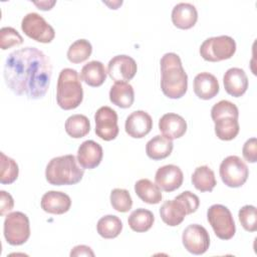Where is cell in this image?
<instances>
[{
  "instance_id": "6da1fadb",
  "label": "cell",
  "mask_w": 257,
  "mask_h": 257,
  "mask_svg": "<svg viewBox=\"0 0 257 257\" xmlns=\"http://www.w3.org/2000/svg\"><path fill=\"white\" fill-rule=\"evenodd\" d=\"M52 65L49 57L36 47L12 51L5 60L6 85L17 95L30 99L42 98L50 84Z\"/></svg>"
},
{
  "instance_id": "7a4b0ae2",
  "label": "cell",
  "mask_w": 257,
  "mask_h": 257,
  "mask_svg": "<svg viewBox=\"0 0 257 257\" xmlns=\"http://www.w3.org/2000/svg\"><path fill=\"white\" fill-rule=\"evenodd\" d=\"M161 64V89L173 99L181 98L188 89V75L183 67L180 56L174 52L163 55Z\"/></svg>"
},
{
  "instance_id": "3957f363",
  "label": "cell",
  "mask_w": 257,
  "mask_h": 257,
  "mask_svg": "<svg viewBox=\"0 0 257 257\" xmlns=\"http://www.w3.org/2000/svg\"><path fill=\"white\" fill-rule=\"evenodd\" d=\"M73 155H64L51 159L45 169L46 181L54 186L74 185L81 181L84 170L77 164Z\"/></svg>"
},
{
  "instance_id": "277c9868",
  "label": "cell",
  "mask_w": 257,
  "mask_h": 257,
  "mask_svg": "<svg viewBox=\"0 0 257 257\" xmlns=\"http://www.w3.org/2000/svg\"><path fill=\"white\" fill-rule=\"evenodd\" d=\"M83 99L80 75L75 69L63 68L58 76L56 87L57 104L65 110L76 108Z\"/></svg>"
},
{
  "instance_id": "5b68a950",
  "label": "cell",
  "mask_w": 257,
  "mask_h": 257,
  "mask_svg": "<svg viewBox=\"0 0 257 257\" xmlns=\"http://www.w3.org/2000/svg\"><path fill=\"white\" fill-rule=\"evenodd\" d=\"M239 110L235 103L222 99L211 108V117L215 123V134L222 141H231L240 131Z\"/></svg>"
},
{
  "instance_id": "8992f818",
  "label": "cell",
  "mask_w": 257,
  "mask_h": 257,
  "mask_svg": "<svg viewBox=\"0 0 257 257\" xmlns=\"http://www.w3.org/2000/svg\"><path fill=\"white\" fill-rule=\"evenodd\" d=\"M200 200L190 191H184L175 199L166 201L160 208V216L164 223L171 227L180 225L187 215L197 211Z\"/></svg>"
},
{
  "instance_id": "52a82bcc",
  "label": "cell",
  "mask_w": 257,
  "mask_h": 257,
  "mask_svg": "<svg viewBox=\"0 0 257 257\" xmlns=\"http://www.w3.org/2000/svg\"><path fill=\"white\" fill-rule=\"evenodd\" d=\"M236 51L235 40L228 35L210 37L204 40L200 46L201 56L211 62H217L231 58Z\"/></svg>"
},
{
  "instance_id": "ba28073f",
  "label": "cell",
  "mask_w": 257,
  "mask_h": 257,
  "mask_svg": "<svg viewBox=\"0 0 257 257\" xmlns=\"http://www.w3.org/2000/svg\"><path fill=\"white\" fill-rule=\"evenodd\" d=\"M207 219L215 235L222 240H230L236 232L231 211L224 205L214 204L207 211Z\"/></svg>"
},
{
  "instance_id": "9c48e42d",
  "label": "cell",
  "mask_w": 257,
  "mask_h": 257,
  "mask_svg": "<svg viewBox=\"0 0 257 257\" xmlns=\"http://www.w3.org/2000/svg\"><path fill=\"white\" fill-rule=\"evenodd\" d=\"M4 237L10 245L24 244L30 237L29 219L26 214L16 211L9 213L4 220Z\"/></svg>"
},
{
  "instance_id": "30bf717a",
  "label": "cell",
  "mask_w": 257,
  "mask_h": 257,
  "mask_svg": "<svg viewBox=\"0 0 257 257\" xmlns=\"http://www.w3.org/2000/svg\"><path fill=\"white\" fill-rule=\"evenodd\" d=\"M220 177L223 183L230 188H239L245 184L249 170L245 162L238 156H228L220 165Z\"/></svg>"
},
{
  "instance_id": "8fae6325",
  "label": "cell",
  "mask_w": 257,
  "mask_h": 257,
  "mask_svg": "<svg viewBox=\"0 0 257 257\" xmlns=\"http://www.w3.org/2000/svg\"><path fill=\"white\" fill-rule=\"evenodd\" d=\"M21 29L29 38L41 43H49L55 37L53 27L35 12H30L23 17Z\"/></svg>"
},
{
  "instance_id": "7c38bea8",
  "label": "cell",
  "mask_w": 257,
  "mask_h": 257,
  "mask_svg": "<svg viewBox=\"0 0 257 257\" xmlns=\"http://www.w3.org/2000/svg\"><path fill=\"white\" fill-rule=\"evenodd\" d=\"M95 134L103 141L114 140L119 132L117 125V113L109 106H100L95 114Z\"/></svg>"
},
{
  "instance_id": "4fadbf2b",
  "label": "cell",
  "mask_w": 257,
  "mask_h": 257,
  "mask_svg": "<svg viewBox=\"0 0 257 257\" xmlns=\"http://www.w3.org/2000/svg\"><path fill=\"white\" fill-rule=\"evenodd\" d=\"M182 242L188 252L194 255H202L209 249L210 236L203 226L191 224L183 231Z\"/></svg>"
},
{
  "instance_id": "5bb4252c",
  "label": "cell",
  "mask_w": 257,
  "mask_h": 257,
  "mask_svg": "<svg viewBox=\"0 0 257 257\" xmlns=\"http://www.w3.org/2000/svg\"><path fill=\"white\" fill-rule=\"evenodd\" d=\"M138 70L136 60L125 54L113 56L107 64V74L114 82H126L134 78Z\"/></svg>"
},
{
  "instance_id": "9a60e30c",
  "label": "cell",
  "mask_w": 257,
  "mask_h": 257,
  "mask_svg": "<svg viewBox=\"0 0 257 257\" xmlns=\"http://www.w3.org/2000/svg\"><path fill=\"white\" fill-rule=\"evenodd\" d=\"M153 128L152 116L145 110L133 111L125 119V133L134 139H142Z\"/></svg>"
},
{
  "instance_id": "2e32d148",
  "label": "cell",
  "mask_w": 257,
  "mask_h": 257,
  "mask_svg": "<svg viewBox=\"0 0 257 257\" xmlns=\"http://www.w3.org/2000/svg\"><path fill=\"white\" fill-rule=\"evenodd\" d=\"M155 181L163 191L173 192L182 186L184 175L178 166L166 165L157 170Z\"/></svg>"
},
{
  "instance_id": "e0dca14e",
  "label": "cell",
  "mask_w": 257,
  "mask_h": 257,
  "mask_svg": "<svg viewBox=\"0 0 257 257\" xmlns=\"http://www.w3.org/2000/svg\"><path fill=\"white\" fill-rule=\"evenodd\" d=\"M102 157V147L92 140H87L79 146L76 159L81 168L91 170L100 164Z\"/></svg>"
},
{
  "instance_id": "ac0fdd59",
  "label": "cell",
  "mask_w": 257,
  "mask_h": 257,
  "mask_svg": "<svg viewBox=\"0 0 257 257\" xmlns=\"http://www.w3.org/2000/svg\"><path fill=\"white\" fill-rule=\"evenodd\" d=\"M223 83L228 94L234 97H239L243 95L248 88V77L244 69L231 67L225 72Z\"/></svg>"
},
{
  "instance_id": "d6986e66",
  "label": "cell",
  "mask_w": 257,
  "mask_h": 257,
  "mask_svg": "<svg viewBox=\"0 0 257 257\" xmlns=\"http://www.w3.org/2000/svg\"><path fill=\"white\" fill-rule=\"evenodd\" d=\"M40 205L42 210L46 213L61 215L70 209L71 199L63 192L48 191L42 196Z\"/></svg>"
},
{
  "instance_id": "ffe728a7",
  "label": "cell",
  "mask_w": 257,
  "mask_h": 257,
  "mask_svg": "<svg viewBox=\"0 0 257 257\" xmlns=\"http://www.w3.org/2000/svg\"><path fill=\"white\" fill-rule=\"evenodd\" d=\"M159 130L166 138L175 140L183 137L187 132V121L180 114L165 113L159 120Z\"/></svg>"
},
{
  "instance_id": "44dd1931",
  "label": "cell",
  "mask_w": 257,
  "mask_h": 257,
  "mask_svg": "<svg viewBox=\"0 0 257 257\" xmlns=\"http://www.w3.org/2000/svg\"><path fill=\"white\" fill-rule=\"evenodd\" d=\"M194 92L201 99L215 97L220 89L217 77L209 72H200L194 78Z\"/></svg>"
},
{
  "instance_id": "7402d4cb",
  "label": "cell",
  "mask_w": 257,
  "mask_h": 257,
  "mask_svg": "<svg viewBox=\"0 0 257 257\" xmlns=\"http://www.w3.org/2000/svg\"><path fill=\"white\" fill-rule=\"evenodd\" d=\"M198 20L196 7L191 3L181 2L174 6L172 10V22L180 29L192 28Z\"/></svg>"
},
{
  "instance_id": "603a6c76",
  "label": "cell",
  "mask_w": 257,
  "mask_h": 257,
  "mask_svg": "<svg viewBox=\"0 0 257 257\" xmlns=\"http://www.w3.org/2000/svg\"><path fill=\"white\" fill-rule=\"evenodd\" d=\"M107 70L102 62L98 60H91L84 64L80 70V78L87 85L92 87L100 86L106 78Z\"/></svg>"
},
{
  "instance_id": "cb8c5ba5",
  "label": "cell",
  "mask_w": 257,
  "mask_h": 257,
  "mask_svg": "<svg viewBox=\"0 0 257 257\" xmlns=\"http://www.w3.org/2000/svg\"><path fill=\"white\" fill-rule=\"evenodd\" d=\"M173 148L174 144L172 140L163 135H157L147 143L146 153L150 159L159 161L169 157L173 151Z\"/></svg>"
},
{
  "instance_id": "d4e9b609",
  "label": "cell",
  "mask_w": 257,
  "mask_h": 257,
  "mask_svg": "<svg viewBox=\"0 0 257 257\" xmlns=\"http://www.w3.org/2000/svg\"><path fill=\"white\" fill-rule=\"evenodd\" d=\"M109 100L118 107H131L135 100L133 86L127 82H114L109 90Z\"/></svg>"
},
{
  "instance_id": "484cf974",
  "label": "cell",
  "mask_w": 257,
  "mask_h": 257,
  "mask_svg": "<svg viewBox=\"0 0 257 257\" xmlns=\"http://www.w3.org/2000/svg\"><path fill=\"white\" fill-rule=\"evenodd\" d=\"M135 192L138 197L147 204H159L162 201L160 187L149 179H141L135 184Z\"/></svg>"
},
{
  "instance_id": "4316f807",
  "label": "cell",
  "mask_w": 257,
  "mask_h": 257,
  "mask_svg": "<svg viewBox=\"0 0 257 257\" xmlns=\"http://www.w3.org/2000/svg\"><path fill=\"white\" fill-rule=\"evenodd\" d=\"M192 183L200 192H211L217 185L215 174L208 166H200L192 174Z\"/></svg>"
},
{
  "instance_id": "83f0119b",
  "label": "cell",
  "mask_w": 257,
  "mask_h": 257,
  "mask_svg": "<svg viewBox=\"0 0 257 257\" xmlns=\"http://www.w3.org/2000/svg\"><path fill=\"white\" fill-rule=\"evenodd\" d=\"M155 222L154 214L147 209L139 208L133 211L127 219L130 228L135 232H147L150 230Z\"/></svg>"
},
{
  "instance_id": "f1b7e54d",
  "label": "cell",
  "mask_w": 257,
  "mask_h": 257,
  "mask_svg": "<svg viewBox=\"0 0 257 257\" xmlns=\"http://www.w3.org/2000/svg\"><path fill=\"white\" fill-rule=\"evenodd\" d=\"M65 132L73 139L85 137L90 131V122L84 114H72L65 120Z\"/></svg>"
},
{
  "instance_id": "f546056e",
  "label": "cell",
  "mask_w": 257,
  "mask_h": 257,
  "mask_svg": "<svg viewBox=\"0 0 257 257\" xmlns=\"http://www.w3.org/2000/svg\"><path fill=\"white\" fill-rule=\"evenodd\" d=\"M97 233L104 239L117 237L122 230V223L115 215H105L96 224Z\"/></svg>"
},
{
  "instance_id": "4dcf8cb0",
  "label": "cell",
  "mask_w": 257,
  "mask_h": 257,
  "mask_svg": "<svg viewBox=\"0 0 257 257\" xmlns=\"http://www.w3.org/2000/svg\"><path fill=\"white\" fill-rule=\"evenodd\" d=\"M91 52V43L86 39H78L68 47L67 58L72 63H80L88 59Z\"/></svg>"
},
{
  "instance_id": "1f68e13d",
  "label": "cell",
  "mask_w": 257,
  "mask_h": 257,
  "mask_svg": "<svg viewBox=\"0 0 257 257\" xmlns=\"http://www.w3.org/2000/svg\"><path fill=\"white\" fill-rule=\"evenodd\" d=\"M1 175L0 183L3 185H9L16 181L19 174V169L17 163L6 156L4 153H1Z\"/></svg>"
},
{
  "instance_id": "d6a6232c",
  "label": "cell",
  "mask_w": 257,
  "mask_h": 257,
  "mask_svg": "<svg viewBox=\"0 0 257 257\" xmlns=\"http://www.w3.org/2000/svg\"><path fill=\"white\" fill-rule=\"evenodd\" d=\"M110 204L112 208L120 213L128 212L133 206V200L127 190L115 188L110 192Z\"/></svg>"
},
{
  "instance_id": "836d02e7",
  "label": "cell",
  "mask_w": 257,
  "mask_h": 257,
  "mask_svg": "<svg viewBox=\"0 0 257 257\" xmlns=\"http://www.w3.org/2000/svg\"><path fill=\"white\" fill-rule=\"evenodd\" d=\"M238 218L242 227L248 232L257 230V214L256 207L253 205H245L238 212Z\"/></svg>"
},
{
  "instance_id": "e575fe53",
  "label": "cell",
  "mask_w": 257,
  "mask_h": 257,
  "mask_svg": "<svg viewBox=\"0 0 257 257\" xmlns=\"http://www.w3.org/2000/svg\"><path fill=\"white\" fill-rule=\"evenodd\" d=\"M23 43V38L13 27L5 26L0 30V47L3 50Z\"/></svg>"
},
{
  "instance_id": "d590c367",
  "label": "cell",
  "mask_w": 257,
  "mask_h": 257,
  "mask_svg": "<svg viewBox=\"0 0 257 257\" xmlns=\"http://www.w3.org/2000/svg\"><path fill=\"white\" fill-rule=\"evenodd\" d=\"M242 154L244 159L249 163H255L257 161V141L256 138L247 140L243 146Z\"/></svg>"
},
{
  "instance_id": "8d00e7d4",
  "label": "cell",
  "mask_w": 257,
  "mask_h": 257,
  "mask_svg": "<svg viewBox=\"0 0 257 257\" xmlns=\"http://www.w3.org/2000/svg\"><path fill=\"white\" fill-rule=\"evenodd\" d=\"M0 200H1L0 201V206H1L0 215L4 216L6 213L10 212L13 209L14 201H13L12 196L3 190L0 191Z\"/></svg>"
},
{
  "instance_id": "74e56055",
  "label": "cell",
  "mask_w": 257,
  "mask_h": 257,
  "mask_svg": "<svg viewBox=\"0 0 257 257\" xmlns=\"http://www.w3.org/2000/svg\"><path fill=\"white\" fill-rule=\"evenodd\" d=\"M70 256H94V252L86 245H77L71 250Z\"/></svg>"
},
{
  "instance_id": "f35d334b",
  "label": "cell",
  "mask_w": 257,
  "mask_h": 257,
  "mask_svg": "<svg viewBox=\"0 0 257 257\" xmlns=\"http://www.w3.org/2000/svg\"><path fill=\"white\" fill-rule=\"evenodd\" d=\"M55 3H56L55 1H40V2H34V5H36L38 9L46 11V10H50Z\"/></svg>"
}]
</instances>
